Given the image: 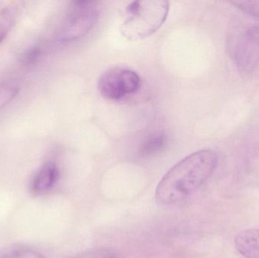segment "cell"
<instances>
[{
    "label": "cell",
    "instance_id": "6da1fadb",
    "mask_svg": "<svg viewBox=\"0 0 259 258\" xmlns=\"http://www.w3.org/2000/svg\"><path fill=\"white\" fill-rule=\"evenodd\" d=\"M217 165V154L212 150H201L184 158L158 183L155 192L157 201L172 205L185 199L209 179Z\"/></svg>",
    "mask_w": 259,
    "mask_h": 258
},
{
    "label": "cell",
    "instance_id": "7a4b0ae2",
    "mask_svg": "<svg viewBox=\"0 0 259 258\" xmlns=\"http://www.w3.org/2000/svg\"><path fill=\"white\" fill-rule=\"evenodd\" d=\"M167 1H134L124 11L121 31L129 39L147 37L158 30L168 15Z\"/></svg>",
    "mask_w": 259,
    "mask_h": 258
},
{
    "label": "cell",
    "instance_id": "3957f363",
    "mask_svg": "<svg viewBox=\"0 0 259 258\" xmlns=\"http://www.w3.org/2000/svg\"><path fill=\"white\" fill-rule=\"evenodd\" d=\"M140 86V77L137 72L125 68H113L102 74L98 89L103 97L110 100H121L135 93Z\"/></svg>",
    "mask_w": 259,
    "mask_h": 258
},
{
    "label": "cell",
    "instance_id": "277c9868",
    "mask_svg": "<svg viewBox=\"0 0 259 258\" xmlns=\"http://www.w3.org/2000/svg\"><path fill=\"white\" fill-rule=\"evenodd\" d=\"M92 2H74L59 39L71 42L86 35L94 27L98 19V12L92 6Z\"/></svg>",
    "mask_w": 259,
    "mask_h": 258
},
{
    "label": "cell",
    "instance_id": "5b68a950",
    "mask_svg": "<svg viewBox=\"0 0 259 258\" xmlns=\"http://www.w3.org/2000/svg\"><path fill=\"white\" fill-rule=\"evenodd\" d=\"M236 66L240 72L249 74L259 62V25H252L240 33L234 48Z\"/></svg>",
    "mask_w": 259,
    "mask_h": 258
},
{
    "label": "cell",
    "instance_id": "8992f818",
    "mask_svg": "<svg viewBox=\"0 0 259 258\" xmlns=\"http://www.w3.org/2000/svg\"><path fill=\"white\" fill-rule=\"evenodd\" d=\"M59 177L57 165L49 162L36 173L32 180L30 190L35 195H42L53 189Z\"/></svg>",
    "mask_w": 259,
    "mask_h": 258
},
{
    "label": "cell",
    "instance_id": "52a82bcc",
    "mask_svg": "<svg viewBox=\"0 0 259 258\" xmlns=\"http://www.w3.org/2000/svg\"><path fill=\"white\" fill-rule=\"evenodd\" d=\"M235 248L244 258H259V229H247L236 236Z\"/></svg>",
    "mask_w": 259,
    "mask_h": 258
},
{
    "label": "cell",
    "instance_id": "ba28073f",
    "mask_svg": "<svg viewBox=\"0 0 259 258\" xmlns=\"http://www.w3.org/2000/svg\"><path fill=\"white\" fill-rule=\"evenodd\" d=\"M167 138L163 132H157L150 135L142 144L140 153L143 156H151L158 154L167 145Z\"/></svg>",
    "mask_w": 259,
    "mask_h": 258
},
{
    "label": "cell",
    "instance_id": "9c48e42d",
    "mask_svg": "<svg viewBox=\"0 0 259 258\" xmlns=\"http://www.w3.org/2000/svg\"><path fill=\"white\" fill-rule=\"evenodd\" d=\"M17 17L18 9L15 7H8L0 12V43L6 39L15 25Z\"/></svg>",
    "mask_w": 259,
    "mask_h": 258
},
{
    "label": "cell",
    "instance_id": "30bf717a",
    "mask_svg": "<svg viewBox=\"0 0 259 258\" xmlns=\"http://www.w3.org/2000/svg\"><path fill=\"white\" fill-rule=\"evenodd\" d=\"M0 258H44L39 251L27 247H14L0 254Z\"/></svg>",
    "mask_w": 259,
    "mask_h": 258
},
{
    "label": "cell",
    "instance_id": "8fae6325",
    "mask_svg": "<svg viewBox=\"0 0 259 258\" xmlns=\"http://www.w3.org/2000/svg\"><path fill=\"white\" fill-rule=\"evenodd\" d=\"M18 94V86L8 83L0 84V110L11 102Z\"/></svg>",
    "mask_w": 259,
    "mask_h": 258
},
{
    "label": "cell",
    "instance_id": "7c38bea8",
    "mask_svg": "<svg viewBox=\"0 0 259 258\" xmlns=\"http://www.w3.org/2000/svg\"><path fill=\"white\" fill-rule=\"evenodd\" d=\"M232 3L243 12L259 18V1H238Z\"/></svg>",
    "mask_w": 259,
    "mask_h": 258
},
{
    "label": "cell",
    "instance_id": "4fadbf2b",
    "mask_svg": "<svg viewBox=\"0 0 259 258\" xmlns=\"http://www.w3.org/2000/svg\"><path fill=\"white\" fill-rule=\"evenodd\" d=\"M71 258H116L115 251L106 248L86 251Z\"/></svg>",
    "mask_w": 259,
    "mask_h": 258
}]
</instances>
